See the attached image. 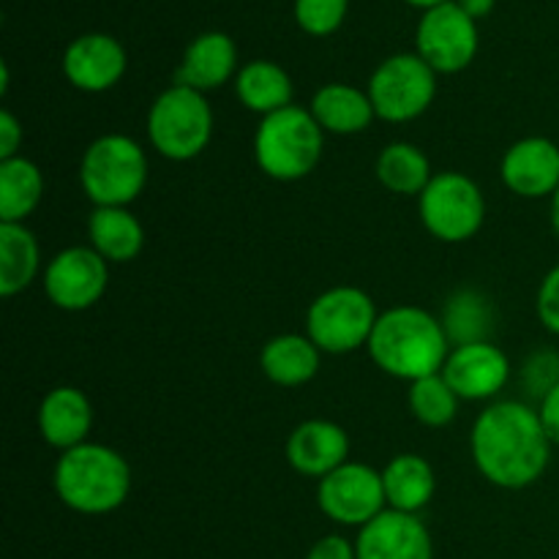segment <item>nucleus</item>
Here are the masks:
<instances>
[{"mask_svg":"<svg viewBox=\"0 0 559 559\" xmlns=\"http://www.w3.org/2000/svg\"><path fill=\"white\" fill-rule=\"evenodd\" d=\"M551 440L538 409L524 402H497L475 418L469 451L478 473L500 489H527L544 478Z\"/></svg>","mask_w":559,"mask_h":559,"instance_id":"f257e3e1","label":"nucleus"},{"mask_svg":"<svg viewBox=\"0 0 559 559\" xmlns=\"http://www.w3.org/2000/svg\"><path fill=\"white\" fill-rule=\"evenodd\" d=\"M366 349L388 377L415 382L440 374L451 355V338L431 311L393 306L380 314Z\"/></svg>","mask_w":559,"mask_h":559,"instance_id":"f03ea898","label":"nucleus"},{"mask_svg":"<svg viewBox=\"0 0 559 559\" xmlns=\"http://www.w3.org/2000/svg\"><path fill=\"white\" fill-rule=\"evenodd\" d=\"M58 500L82 516H104L129 500L131 464L115 448L82 442L60 453L52 473Z\"/></svg>","mask_w":559,"mask_h":559,"instance_id":"7ed1b4c3","label":"nucleus"},{"mask_svg":"<svg viewBox=\"0 0 559 559\" xmlns=\"http://www.w3.org/2000/svg\"><path fill=\"white\" fill-rule=\"evenodd\" d=\"M325 147V131L311 109L289 107L265 115L254 134V162L267 178L295 183L314 173Z\"/></svg>","mask_w":559,"mask_h":559,"instance_id":"20e7f679","label":"nucleus"},{"mask_svg":"<svg viewBox=\"0 0 559 559\" xmlns=\"http://www.w3.org/2000/svg\"><path fill=\"white\" fill-rule=\"evenodd\" d=\"M147 183V156L126 134H104L87 145L80 162V186L96 207H129Z\"/></svg>","mask_w":559,"mask_h":559,"instance_id":"39448f33","label":"nucleus"},{"mask_svg":"<svg viewBox=\"0 0 559 559\" xmlns=\"http://www.w3.org/2000/svg\"><path fill=\"white\" fill-rule=\"evenodd\" d=\"M213 136V109L205 93L175 82L147 112V140L169 162H191Z\"/></svg>","mask_w":559,"mask_h":559,"instance_id":"423d86ee","label":"nucleus"},{"mask_svg":"<svg viewBox=\"0 0 559 559\" xmlns=\"http://www.w3.org/2000/svg\"><path fill=\"white\" fill-rule=\"evenodd\" d=\"M377 306L358 287H331L306 311V336L328 355H347L366 347L374 331Z\"/></svg>","mask_w":559,"mask_h":559,"instance_id":"0eeeda50","label":"nucleus"},{"mask_svg":"<svg viewBox=\"0 0 559 559\" xmlns=\"http://www.w3.org/2000/svg\"><path fill=\"white\" fill-rule=\"evenodd\" d=\"M420 222L431 238L442 243H464L475 238L486 222V200L469 175L437 173L418 197Z\"/></svg>","mask_w":559,"mask_h":559,"instance_id":"6e6552de","label":"nucleus"},{"mask_svg":"<svg viewBox=\"0 0 559 559\" xmlns=\"http://www.w3.org/2000/svg\"><path fill=\"white\" fill-rule=\"evenodd\" d=\"M366 93L377 118L385 123H409L435 102L437 71L418 52L393 55L377 66Z\"/></svg>","mask_w":559,"mask_h":559,"instance_id":"1a4fd4ad","label":"nucleus"},{"mask_svg":"<svg viewBox=\"0 0 559 559\" xmlns=\"http://www.w3.org/2000/svg\"><path fill=\"white\" fill-rule=\"evenodd\" d=\"M317 506L342 527H366L388 506L382 473L360 462L342 464L320 480Z\"/></svg>","mask_w":559,"mask_h":559,"instance_id":"9d476101","label":"nucleus"},{"mask_svg":"<svg viewBox=\"0 0 559 559\" xmlns=\"http://www.w3.org/2000/svg\"><path fill=\"white\" fill-rule=\"evenodd\" d=\"M478 25L459 9L456 0L429 9L415 31L418 55L437 74L464 71L478 55Z\"/></svg>","mask_w":559,"mask_h":559,"instance_id":"9b49d317","label":"nucleus"},{"mask_svg":"<svg viewBox=\"0 0 559 559\" xmlns=\"http://www.w3.org/2000/svg\"><path fill=\"white\" fill-rule=\"evenodd\" d=\"M109 287V262L91 246L58 251L44 271V293L58 309L85 311L104 298Z\"/></svg>","mask_w":559,"mask_h":559,"instance_id":"f8f14e48","label":"nucleus"},{"mask_svg":"<svg viewBox=\"0 0 559 559\" xmlns=\"http://www.w3.org/2000/svg\"><path fill=\"white\" fill-rule=\"evenodd\" d=\"M442 377L462 402L495 399L511 380V360L497 344L473 342L451 349Z\"/></svg>","mask_w":559,"mask_h":559,"instance_id":"ddd939ff","label":"nucleus"},{"mask_svg":"<svg viewBox=\"0 0 559 559\" xmlns=\"http://www.w3.org/2000/svg\"><path fill=\"white\" fill-rule=\"evenodd\" d=\"M358 559H431L435 544L418 513L382 511L355 538Z\"/></svg>","mask_w":559,"mask_h":559,"instance_id":"4468645a","label":"nucleus"},{"mask_svg":"<svg viewBox=\"0 0 559 559\" xmlns=\"http://www.w3.org/2000/svg\"><path fill=\"white\" fill-rule=\"evenodd\" d=\"M500 175L502 183L524 200L555 197L559 189V145L549 136H524L506 151Z\"/></svg>","mask_w":559,"mask_h":559,"instance_id":"2eb2a0df","label":"nucleus"},{"mask_svg":"<svg viewBox=\"0 0 559 559\" xmlns=\"http://www.w3.org/2000/svg\"><path fill=\"white\" fill-rule=\"evenodd\" d=\"M126 49L107 33L74 38L63 55V74L76 91L104 93L126 74Z\"/></svg>","mask_w":559,"mask_h":559,"instance_id":"dca6fc26","label":"nucleus"},{"mask_svg":"<svg viewBox=\"0 0 559 559\" xmlns=\"http://www.w3.org/2000/svg\"><path fill=\"white\" fill-rule=\"evenodd\" d=\"M349 435L338 424L325 418H311L295 426L287 440V462L295 473L306 478H325L333 469L347 464Z\"/></svg>","mask_w":559,"mask_h":559,"instance_id":"f3484780","label":"nucleus"},{"mask_svg":"<svg viewBox=\"0 0 559 559\" xmlns=\"http://www.w3.org/2000/svg\"><path fill=\"white\" fill-rule=\"evenodd\" d=\"M91 429L93 407L80 388H52L38 404V431H41L44 442L55 451L63 453L87 442Z\"/></svg>","mask_w":559,"mask_h":559,"instance_id":"a211bd4d","label":"nucleus"},{"mask_svg":"<svg viewBox=\"0 0 559 559\" xmlns=\"http://www.w3.org/2000/svg\"><path fill=\"white\" fill-rule=\"evenodd\" d=\"M238 76V49L227 33H202L189 44L183 63L175 71V82L207 93Z\"/></svg>","mask_w":559,"mask_h":559,"instance_id":"6ab92c4d","label":"nucleus"},{"mask_svg":"<svg viewBox=\"0 0 559 559\" xmlns=\"http://www.w3.org/2000/svg\"><path fill=\"white\" fill-rule=\"evenodd\" d=\"M311 115L320 123V129L325 134H360L371 126V120L377 118L374 104H371L369 93L358 91L353 85H344V82H331V85H322L320 91L311 98Z\"/></svg>","mask_w":559,"mask_h":559,"instance_id":"aec40b11","label":"nucleus"},{"mask_svg":"<svg viewBox=\"0 0 559 559\" xmlns=\"http://www.w3.org/2000/svg\"><path fill=\"white\" fill-rule=\"evenodd\" d=\"M320 347L306 333H282L260 353L262 374L282 388L306 385L320 371Z\"/></svg>","mask_w":559,"mask_h":559,"instance_id":"412c9836","label":"nucleus"},{"mask_svg":"<svg viewBox=\"0 0 559 559\" xmlns=\"http://www.w3.org/2000/svg\"><path fill=\"white\" fill-rule=\"evenodd\" d=\"M382 484H385L388 506L402 513L424 511L437 495L435 467L418 453H402L388 462V467L382 469Z\"/></svg>","mask_w":559,"mask_h":559,"instance_id":"4be33fe9","label":"nucleus"},{"mask_svg":"<svg viewBox=\"0 0 559 559\" xmlns=\"http://www.w3.org/2000/svg\"><path fill=\"white\" fill-rule=\"evenodd\" d=\"M91 249L107 262H131L145 246V229L129 207H93L87 218Z\"/></svg>","mask_w":559,"mask_h":559,"instance_id":"5701e85b","label":"nucleus"},{"mask_svg":"<svg viewBox=\"0 0 559 559\" xmlns=\"http://www.w3.org/2000/svg\"><path fill=\"white\" fill-rule=\"evenodd\" d=\"M240 104L257 115H273L293 104V80L273 60H251L235 76Z\"/></svg>","mask_w":559,"mask_h":559,"instance_id":"b1692460","label":"nucleus"},{"mask_svg":"<svg viewBox=\"0 0 559 559\" xmlns=\"http://www.w3.org/2000/svg\"><path fill=\"white\" fill-rule=\"evenodd\" d=\"M38 240L25 224H0V295L14 298L38 276Z\"/></svg>","mask_w":559,"mask_h":559,"instance_id":"393cba45","label":"nucleus"},{"mask_svg":"<svg viewBox=\"0 0 559 559\" xmlns=\"http://www.w3.org/2000/svg\"><path fill=\"white\" fill-rule=\"evenodd\" d=\"M41 200L44 175L38 164L25 156L0 162V224H25Z\"/></svg>","mask_w":559,"mask_h":559,"instance_id":"a878e982","label":"nucleus"},{"mask_svg":"<svg viewBox=\"0 0 559 559\" xmlns=\"http://www.w3.org/2000/svg\"><path fill=\"white\" fill-rule=\"evenodd\" d=\"M431 178L435 173H431L429 158L413 142H391L377 156V180L393 194L420 197Z\"/></svg>","mask_w":559,"mask_h":559,"instance_id":"bb28decb","label":"nucleus"},{"mask_svg":"<svg viewBox=\"0 0 559 559\" xmlns=\"http://www.w3.org/2000/svg\"><path fill=\"white\" fill-rule=\"evenodd\" d=\"M442 328H445L448 338L456 347L473 342H489L491 328V306L475 289H459L445 306V317H442Z\"/></svg>","mask_w":559,"mask_h":559,"instance_id":"cd10ccee","label":"nucleus"},{"mask_svg":"<svg viewBox=\"0 0 559 559\" xmlns=\"http://www.w3.org/2000/svg\"><path fill=\"white\" fill-rule=\"evenodd\" d=\"M407 402L409 413H413V418L418 420V424L429 426V429H442V426L453 424L462 399L453 393V388L448 385L445 377H442L440 371V374L409 382Z\"/></svg>","mask_w":559,"mask_h":559,"instance_id":"c85d7f7f","label":"nucleus"},{"mask_svg":"<svg viewBox=\"0 0 559 559\" xmlns=\"http://www.w3.org/2000/svg\"><path fill=\"white\" fill-rule=\"evenodd\" d=\"M349 0H295V22L309 36H331L342 27Z\"/></svg>","mask_w":559,"mask_h":559,"instance_id":"c756f323","label":"nucleus"},{"mask_svg":"<svg viewBox=\"0 0 559 559\" xmlns=\"http://www.w3.org/2000/svg\"><path fill=\"white\" fill-rule=\"evenodd\" d=\"M522 382L533 396L544 399L559 382V353L540 349V353L530 355L522 371Z\"/></svg>","mask_w":559,"mask_h":559,"instance_id":"7c9ffc66","label":"nucleus"},{"mask_svg":"<svg viewBox=\"0 0 559 559\" xmlns=\"http://www.w3.org/2000/svg\"><path fill=\"white\" fill-rule=\"evenodd\" d=\"M535 311H538L540 325L559 336V265L551 267L544 276V282H540L538 298H535Z\"/></svg>","mask_w":559,"mask_h":559,"instance_id":"2f4dec72","label":"nucleus"},{"mask_svg":"<svg viewBox=\"0 0 559 559\" xmlns=\"http://www.w3.org/2000/svg\"><path fill=\"white\" fill-rule=\"evenodd\" d=\"M306 559H358L355 555V544L344 535H325V538L317 540L309 549Z\"/></svg>","mask_w":559,"mask_h":559,"instance_id":"473e14b6","label":"nucleus"},{"mask_svg":"<svg viewBox=\"0 0 559 559\" xmlns=\"http://www.w3.org/2000/svg\"><path fill=\"white\" fill-rule=\"evenodd\" d=\"M20 145L22 123L9 112V109H3V112H0V162L20 156Z\"/></svg>","mask_w":559,"mask_h":559,"instance_id":"72a5a7b5","label":"nucleus"},{"mask_svg":"<svg viewBox=\"0 0 559 559\" xmlns=\"http://www.w3.org/2000/svg\"><path fill=\"white\" fill-rule=\"evenodd\" d=\"M538 415H540V424H544L546 435H549L551 445L559 448V382L551 388L549 393H546L544 399H540Z\"/></svg>","mask_w":559,"mask_h":559,"instance_id":"f704fd0d","label":"nucleus"},{"mask_svg":"<svg viewBox=\"0 0 559 559\" xmlns=\"http://www.w3.org/2000/svg\"><path fill=\"white\" fill-rule=\"evenodd\" d=\"M459 9L464 11V14H469L473 20H480V16L491 14V9H495V0H456Z\"/></svg>","mask_w":559,"mask_h":559,"instance_id":"c9c22d12","label":"nucleus"},{"mask_svg":"<svg viewBox=\"0 0 559 559\" xmlns=\"http://www.w3.org/2000/svg\"><path fill=\"white\" fill-rule=\"evenodd\" d=\"M404 3H409V5H415V9H437V5H442V3H451V0H404Z\"/></svg>","mask_w":559,"mask_h":559,"instance_id":"e433bc0d","label":"nucleus"},{"mask_svg":"<svg viewBox=\"0 0 559 559\" xmlns=\"http://www.w3.org/2000/svg\"><path fill=\"white\" fill-rule=\"evenodd\" d=\"M551 227H555L559 238V189L555 191V197H551Z\"/></svg>","mask_w":559,"mask_h":559,"instance_id":"4c0bfd02","label":"nucleus"}]
</instances>
